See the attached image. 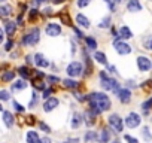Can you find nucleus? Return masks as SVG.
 <instances>
[{"label": "nucleus", "mask_w": 152, "mask_h": 143, "mask_svg": "<svg viewBox=\"0 0 152 143\" xmlns=\"http://www.w3.org/2000/svg\"><path fill=\"white\" fill-rule=\"evenodd\" d=\"M88 100H90V104H91V110L96 115L110 109V98L103 93H93V94L88 96Z\"/></svg>", "instance_id": "f257e3e1"}, {"label": "nucleus", "mask_w": 152, "mask_h": 143, "mask_svg": "<svg viewBox=\"0 0 152 143\" xmlns=\"http://www.w3.org/2000/svg\"><path fill=\"white\" fill-rule=\"evenodd\" d=\"M100 78H102V87L106 90V91H113V93H118L121 88H119V84L116 79L113 78H107L104 72L100 73Z\"/></svg>", "instance_id": "f03ea898"}, {"label": "nucleus", "mask_w": 152, "mask_h": 143, "mask_svg": "<svg viewBox=\"0 0 152 143\" xmlns=\"http://www.w3.org/2000/svg\"><path fill=\"white\" fill-rule=\"evenodd\" d=\"M39 34H40L39 28H33L28 34H26L23 37V45H36L39 42V39H40Z\"/></svg>", "instance_id": "7ed1b4c3"}, {"label": "nucleus", "mask_w": 152, "mask_h": 143, "mask_svg": "<svg viewBox=\"0 0 152 143\" xmlns=\"http://www.w3.org/2000/svg\"><path fill=\"white\" fill-rule=\"evenodd\" d=\"M113 46H115V49H116V52H118L119 55H127V54L131 52V46H130L128 43L122 42V39H116V40L113 42Z\"/></svg>", "instance_id": "20e7f679"}, {"label": "nucleus", "mask_w": 152, "mask_h": 143, "mask_svg": "<svg viewBox=\"0 0 152 143\" xmlns=\"http://www.w3.org/2000/svg\"><path fill=\"white\" fill-rule=\"evenodd\" d=\"M109 124L113 127V130H115L116 133H121V131L124 130V121H122V118H121L119 115H116V113H113V115L109 116Z\"/></svg>", "instance_id": "39448f33"}, {"label": "nucleus", "mask_w": 152, "mask_h": 143, "mask_svg": "<svg viewBox=\"0 0 152 143\" xmlns=\"http://www.w3.org/2000/svg\"><path fill=\"white\" fill-rule=\"evenodd\" d=\"M45 31L49 37H57L61 34V26L57 24V23H48L46 27H45Z\"/></svg>", "instance_id": "423d86ee"}, {"label": "nucleus", "mask_w": 152, "mask_h": 143, "mask_svg": "<svg viewBox=\"0 0 152 143\" xmlns=\"http://www.w3.org/2000/svg\"><path fill=\"white\" fill-rule=\"evenodd\" d=\"M81 72H82V64L78 63V61H73V63H70V64L67 66V75L72 76V78L79 76Z\"/></svg>", "instance_id": "0eeeda50"}, {"label": "nucleus", "mask_w": 152, "mask_h": 143, "mask_svg": "<svg viewBox=\"0 0 152 143\" xmlns=\"http://www.w3.org/2000/svg\"><path fill=\"white\" fill-rule=\"evenodd\" d=\"M125 125H127L128 128H136V127H139V125H140V116H139L137 113H134V112L128 113L127 118H125Z\"/></svg>", "instance_id": "6e6552de"}, {"label": "nucleus", "mask_w": 152, "mask_h": 143, "mask_svg": "<svg viewBox=\"0 0 152 143\" xmlns=\"http://www.w3.org/2000/svg\"><path fill=\"white\" fill-rule=\"evenodd\" d=\"M137 67H139L140 72H148V70L152 67L151 60H149L148 57H139V58H137Z\"/></svg>", "instance_id": "1a4fd4ad"}, {"label": "nucleus", "mask_w": 152, "mask_h": 143, "mask_svg": "<svg viewBox=\"0 0 152 143\" xmlns=\"http://www.w3.org/2000/svg\"><path fill=\"white\" fill-rule=\"evenodd\" d=\"M58 98H55V97H49V98H46V101H45V104H43V110L45 112H52L57 106H58Z\"/></svg>", "instance_id": "9d476101"}, {"label": "nucleus", "mask_w": 152, "mask_h": 143, "mask_svg": "<svg viewBox=\"0 0 152 143\" xmlns=\"http://www.w3.org/2000/svg\"><path fill=\"white\" fill-rule=\"evenodd\" d=\"M118 37L122 39V40H128L133 37V31L127 27V26H122L119 30H118Z\"/></svg>", "instance_id": "9b49d317"}, {"label": "nucleus", "mask_w": 152, "mask_h": 143, "mask_svg": "<svg viewBox=\"0 0 152 143\" xmlns=\"http://www.w3.org/2000/svg\"><path fill=\"white\" fill-rule=\"evenodd\" d=\"M127 9H128V12H140L142 11V5H140L139 0H128Z\"/></svg>", "instance_id": "f8f14e48"}, {"label": "nucleus", "mask_w": 152, "mask_h": 143, "mask_svg": "<svg viewBox=\"0 0 152 143\" xmlns=\"http://www.w3.org/2000/svg\"><path fill=\"white\" fill-rule=\"evenodd\" d=\"M84 116L81 115V113H78V112H76V113H73L72 115V121H70V127L72 128H79V125L82 124V119Z\"/></svg>", "instance_id": "ddd939ff"}, {"label": "nucleus", "mask_w": 152, "mask_h": 143, "mask_svg": "<svg viewBox=\"0 0 152 143\" xmlns=\"http://www.w3.org/2000/svg\"><path fill=\"white\" fill-rule=\"evenodd\" d=\"M116 96H118V98H119L121 103H128L131 100V93L128 90H119L116 93Z\"/></svg>", "instance_id": "4468645a"}, {"label": "nucleus", "mask_w": 152, "mask_h": 143, "mask_svg": "<svg viewBox=\"0 0 152 143\" xmlns=\"http://www.w3.org/2000/svg\"><path fill=\"white\" fill-rule=\"evenodd\" d=\"M96 113L93 112V110H87L85 113H84V119H85V124L88 125V127H91V125H94L96 124Z\"/></svg>", "instance_id": "2eb2a0df"}, {"label": "nucleus", "mask_w": 152, "mask_h": 143, "mask_svg": "<svg viewBox=\"0 0 152 143\" xmlns=\"http://www.w3.org/2000/svg\"><path fill=\"white\" fill-rule=\"evenodd\" d=\"M34 64L39 66V67H48L49 66V61L43 57V54H36L34 55Z\"/></svg>", "instance_id": "dca6fc26"}, {"label": "nucleus", "mask_w": 152, "mask_h": 143, "mask_svg": "<svg viewBox=\"0 0 152 143\" xmlns=\"http://www.w3.org/2000/svg\"><path fill=\"white\" fill-rule=\"evenodd\" d=\"M26 140H27V143H40V137H39L37 131H33V130H30L27 133Z\"/></svg>", "instance_id": "f3484780"}, {"label": "nucleus", "mask_w": 152, "mask_h": 143, "mask_svg": "<svg viewBox=\"0 0 152 143\" xmlns=\"http://www.w3.org/2000/svg\"><path fill=\"white\" fill-rule=\"evenodd\" d=\"M3 122H5V125L8 128H12V125H14V115L11 112H8V110H3Z\"/></svg>", "instance_id": "a211bd4d"}, {"label": "nucleus", "mask_w": 152, "mask_h": 143, "mask_svg": "<svg viewBox=\"0 0 152 143\" xmlns=\"http://www.w3.org/2000/svg\"><path fill=\"white\" fill-rule=\"evenodd\" d=\"M76 23H78L81 27H84V28H88V27H90V20H88L85 15H82V14L76 15Z\"/></svg>", "instance_id": "6ab92c4d"}, {"label": "nucleus", "mask_w": 152, "mask_h": 143, "mask_svg": "<svg viewBox=\"0 0 152 143\" xmlns=\"http://www.w3.org/2000/svg\"><path fill=\"white\" fill-rule=\"evenodd\" d=\"M15 30H17V26H15L14 21H6V23H5V31H6L8 36L12 37L14 33H15Z\"/></svg>", "instance_id": "aec40b11"}, {"label": "nucleus", "mask_w": 152, "mask_h": 143, "mask_svg": "<svg viewBox=\"0 0 152 143\" xmlns=\"http://www.w3.org/2000/svg\"><path fill=\"white\" fill-rule=\"evenodd\" d=\"M11 12H12V6L11 5H2V6H0V15H2L3 18L9 17Z\"/></svg>", "instance_id": "412c9836"}, {"label": "nucleus", "mask_w": 152, "mask_h": 143, "mask_svg": "<svg viewBox=\"0 0 152 143\" xmlns=\"http://www.w3.org/2000/svg\"><path fill=\"white\" fill-rule=\"evenodd\" d=\"M109 140H110V131L109 128H103L100 134V143H107Z\"/></svg>", "instance_id": "4be33fe9"}, {"label": "nucleus", "mask_w": 152, "mask_h": 143, "mask_svg": "<svg viewBox=\"0 0 152 143\" xmlns=\"http://www.w3.org/2000/svg\"><path fill=\"white\" fill-rule=\"evenodd\" d=\"M94 58H96V60H97V63H100V64H107V60H106L104 52L96 51V52H94Z\"/></svg>", "instance_id": "5701e85b"}, {"label": "nucleus", "mask_w": 152, "mask_h": 143, "mask_svg": "<svg viewBox=\"0 0 152 143\" xmlns=\"http://www.w3.org/2000/svg\"><path fill=\"white\" fill-rule=\"evenodd\" d=\"M14 78H15V72H12V70L5 72V73L2 75V81H3V82H9V81H12Z\"/></svg>", "instance_id": "b1692460"}, {"label": "nucleus", "mask_w": 152, "mask_h": 143, "mask_svg": "<svg viewBox=\"0 0 152 143\" xmlns=\"http://www.w3.org/2000/svg\"><path fill=\"white\" fill-rule=\"evenodd\" d=\"M27 88V84L24 81H18L12 85V91H20V90H26Z\"/></svg>", "instance_id": "393cba45"}, {"label": "nucleus", "mask_w": 152, "mask_h": 143, "mask_svg": "<svg viewBox=\"0 0 152 143\" xmlns=\"http://www.w3.org/2000/svg\"><path fill=\"white\" fill-rule=\"evenodd\" d=\"M63 84H64V87H66V88H72V90L78 88V82L73 81V79H64V81H63Z\"/></svg>", "instance_id": "a878e982"}, {"label": "nucleus", "mask_w": 152, "mask_h": 143, "mask_svg": "<svg viewBox=\"0 0 152 143\" xmlns=\"http://www.w3.org/2000/svg\"><path fill=\"white\" fill-rule=\"evenodd\" d=\"M85 42H87V45H88L90 49H96V48H97V40H96L94 37L88 36V37H85Z\"/></svg>", "instance_id": "bb28decb"}, {"label": "nucleus", "mask_w": 152, "mask_h": 143, "mask_svg": "<svg viewBox=\"0 0 152 143\" xmlns=\"http://www.w3.org/2000/svg\"><path fill=\"white\" fill-rule=\"evenodd\" d=\"M18 72H20V75H21L24 79H28V78H30V70H28V67H24V66H23V67L18 69Z\"/></svg>", "instance_id": "cd10ccee"}, {"label": "nucleus", "mask_w": 152, "mask_h": 143, "mask_svg": "<svg viewBox=\"0 0 152 143\" xmlns=\"http://www.w3.org/2000/svg\"><path fill=\"white\" fill-rule=\"evenodd\" d=\"M60 20H61L66 26H70V27H72V20L69 18L67 12H61V14H60Z\"/></svg>", "instance_id": "c85d7f7f"}, {"label": "nucleus", "mask_w": 152, "mask_h": 143, "mask_svg": "<svg viewBox=\"0 0 152 143\" xmlns=\"http://www.w3.org/2000/svg\"><path fill=\"white\" fill-rule=\"evenodd\" d=\"M91 140H97V134H96V131H88V133L85 134V142L88 143V142H91Z\"/></svg>", "instance_id": "c756f323"}, {"label": "nucleus", "mask_w": 152, "mask_h": 143, "mask_svg": "<svg viewBox=\"0 0 152 143\" xmlns=\"http://www.w3.org/2000/svg\"><path fill=\"white\" fill-rule=\"evenodd\" d=\"M152 107V98H149V100H146L143 104H142V110L145 112V113H148V110Z\"/></svg>", "instance_id": "7c9ffc66"}, {"label": "nucleus", "mask_w": 152, "mask_h": 143, "mask_svg": "<svg viewBox=\"0 0 152 143\" xmlns=\"http://www.w3.org/2000/svg\"><path fill=\"white\" fill-rule=\"evenodd\" d=\"M109 23H110V18H109V17H106V18H103V20L100 21V24H99V27H100V28H107V27L110 26Z\"/></svg>", "instance_id": "2f4dec72"}, {"label": "nucleus", "mask_w": 152, "mask_h": 143, "mask_svg": "<svg viewBox=\"0 0 152 143\" xmlns=\"http://www.w3.org/2000/svg\"><path fill=\"white\" fill-rule=\"evenodd\" d=\"M142 137H143L145 140H151V139H152V136H151L148 127H143V130H142Z\"/></svg>", "instance_id": "473e14b6"}, {"label": "nucleus", "mask_w": 152, "mask_h": 143, "mask_svg": "<svg viewBox=\"0 0 152 143\" xmlns=\"http://www.w3.org/2000/svg\"><path fill=\"white\" fill-rule=\"evenodd\" d=\"M113 2H116V0H104V3L109 6L110 12H115V3H113Z\"/></svg>", "instance_id": "72a5a7b5"}, {"label": "nucleus", "mask_w": 152, "mask_h": 143, "mask_svg": "<svg viewBox=\"0 0 152 143\" xmlns=\"http://www.w3.org/2000/svg\"><path fill=\"white\" fill-rule=\"evenodd\" d=\"M91 3V0H78V6L79 8H87Z\"/></svg>", "instance_id": "f704fd0d"}, {"label": "nucleus", "mask_w": 152, "mask_h": 143, "mask_svg": "<svg viewBox=\"0 0 152 143\" xmlns=\"http://www.w3.org/2000/svg\"><path fill=\"white\" fill-rule=\"evenodd\" d=\"M0 98H2L3 101H6V100L9 98V93L5 91V90H2V91H0Z\"/></svg>", "instance_id": "c9c22d12"}, {"label": "nucleus", "mask_w": 152, "mask_h": 143, "mask_svg": "<svg viewBox=\"0 0 152 143\" xmlns=\"http://www.w3.org/2000/svg\"><path fill=\"white\" fill-rule=\"evenodd\" d=\"M37 14H39V12H37V9H31V11H30V14H28V20H30V21H33V20L37 17Z\"/></svg>", "instance_id": "e433bc0d"}, {"label": "nucleus", "mask_w": 152, "mask_h": 143, "mask_svg": "<svg viewBox=\"0 0 152 143\" xmlns=\"http://www.w3.org/2000/svg\"><path fill=\"white\" fill-rule=\"evenodd\" d=\"M12 104H14L15 110H18V112H24V110H26V107H24V106H21V104H20V103H17V101H12Z\"/></svg>", "instance_id": "4c0bfd02"}, {"label": "nucleus", "mask_w": 152, "mask_h": 143, "mask_svg": "<svg viewBox=\"0 0 152 143\" xmlns=\"http://www.w3.org/2000/svg\"><path fill=\"white\" fill-rule=\"evenodd\" d=\"M124 139H125L128 143H139V142H137V139H134V137H131V136H128V134H125V136H124Z\"/></svg>", "instance_id": "58836bf2"}, {"label": "nucleus", "mask_w": 152, "mask_h": 143, "mask_svg": "<svg viewBox=\"0 0 152 143\" xmlns=\"http://www.w3.org/2000/svg\"><path fill=\"white\" fill-rule=\"evenodd\" d=\"M142 87H143L145 90H152V81H146V82H143Z\"/></svg>", "instance_id": "ea45409f"}, {"label": "nucleus", "mask_w": 152, "mask_h": 143, "mask_svg": "<svg viewBox=\"0 0 152 143\" xmlns=\"http://www.w3.org/2000/svg\"><path fill=\"white\" fill-rule=\"evenodd\" d=\"M12 48H14V42H12V40H8V42L5 43V49H6V51H11Z\"/></svg>", "instance_id": "a19ab883"}, {"label": "nucleus", "mask_w": 152, "mask_h": 143, "mask_svg": "<svg viewBox=\"0 0 152 143\" xmlns=\"http://www.w3.org/2000/svg\"><path fill=\"white\" fill-rule=\"evenodd\" d=\"M34 104H37V94H36V91L33 93V98H31V103H30V107H33Z\"/></svg>", "instance_id": "79ce46f5"}, {"label": "nucleus", "mask_w": 152, "mask_h": 143, "mask_svg": "<svg viewBox=\"0 0 152 143\" xmlns=\"http://www.w3.org/2000/svg\"><path fill=\"white\" fill-rule=\"evenodd\" d=\"M51 94H52V90L49 88V90H45V91H43V96H42V97L46 100V98H49V96H51Z\"/></svg>", "instance_id": "37998d69"}, {"label": "nucleus", "mask_w": 152, "mask_h": 143, "mask_svg": "<svg viewBox=\"0 0 152 143\" xmlns=\"http://www.w3.org/2000/svg\"><path fill=\"white\" fill-rule=\"evenodd\" d=\"M39 125H40V128H42V130H43L45 133H49V131H51V128H49V127H48V125H46L45 122H40Z\"/></svg>", "instance_id": "c03bdc74"}, {"label": "nucleus", "mask_w": 152, "mask_h": 143, "mask_svg": "<svg viewBox=\"0 0 152 143\" xmlns=\"http://www.w3.org/2000/svg\"><path fill=\"white\" fill-rule=\"evenodd\" d=\"M48 81H49V82H60V78H55V76H48Z\"/></svg>", "instance_id": "a18cd8bd"}, {"label": "nucleus", "mask_w": 152, "mask_h": 143, "mask_svg": "<svg viewBox=\"0 0 152 143\" xmlns=\"http://www.w3.org/2000/svg\"><path fill=\"white\" fill-rule=\"evenodd\" d=\"M40 143H52L48 137H43V139H40Z\"/></svg>", "instance_id": "49530a36"}, {"label": "nucleus", "mask_w": 152, "mask_h": 143, "mask_svg": "<svg viewBox=\"0 0 152 143\" xmlns=\"http://www.w3.org/2000/svg\"><path fill=\"white\" fill-rule=\"evenodd\" d=\"M40 3H42V0H33V5H34L36 8H37V6H39Z\"/></svg>", "instance_id": "de8ad7c7"}, {"label": "nucleus", "mask_w": 152, "mask_h": 143, "mask_svg": "<svg viewBox=\"0 0 152 143\" xmlns=\"http://www.w3.org/2000/svg\"><path fill=\"white\" fill-rule=\"evenodd\" d=\"M43 12H45V15H51V14H52V11H51L49 8H46V9H45Z\"/></svg>", "instance_id": "09e8293b"}, {"label": "nucleus", "mask_w": 152, "mask_h": 143, "mask_svg": "<svg viewBox=\"0 0 152 143\" xmlns=\"http://www.w3.org/2000/svg\"><path fill=\"white\" fill-rule=\"evenodd\" d=\"M63 2H64V0H54L55 5H60V3H63Z\"/></svg>", "instance_id": "8fccbe9b"}, {"label": "nucleus", "mask_w": 152, "mask_h": 143, "mask_svg": "<svg viewBox=\"0 0 152 143\" xmlns=\"http://www.w3.org/2000/svg\"><path fill=\"white\" fill-rule=\"evenodd\" d=\"M148 46H149V49H152V39H151V42H149V45H148Z\"/></svg>", "instance_id": "3c124183"}, {"label": "nucleus", "mask_w": 152, "mask_h": 143, "mask_svg": "<svg viewBox=\"0 0 152 143\" xmlns=\"http://www.w3.org/2000/svg\"><path fill=\"white\" fill-rule=\"evenodd\" d=\"M113 143H119V142H113Z\"/></svg>", "instance_id": "603ef678"}, {"label": "nucleus", "mask_w": 152, "mask_h": 143, "mask_svg": "<svg viewBox=\"0 0 152 143\" xmlns=\"http://www.w3.org/2000/svg\"><path fill=\"white\" fill-rule=\"evenodd\" d=\"M116 2H121V0H116Z\"/></svg>", "instance_id": "864d4df0"}, {"label": "nucleus", "mask_w": 152, "mask_h": 143, "mask_svg": "<svg viewBox=\"0 0 152 143\" xmlns=\"http://www.w3.org/2000/svg\"><path fill=\"white\" fill-rule=\"evenodd\" d=\"M64 143H69V142H64Z\"/></svg>", "instance_id": "5fc2aeb1"}]
</instances>
